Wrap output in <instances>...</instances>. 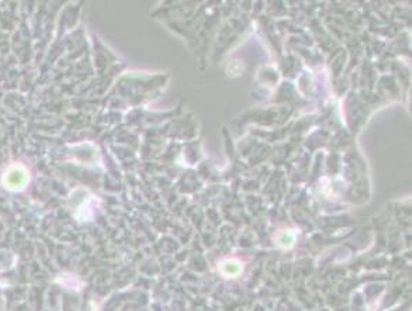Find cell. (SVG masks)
<instances>
[{
	"instance_id": "cell-1",
	"label": "cell",
	"mask_w": 412,
	"mask_h": 311,
	"mask_svg": "<svg viewBox=\"0 0 412 311\" xmlns=\"http://www.w3.org/2000/svg\"><path fill=\"white\" fill-rule=\"evenodd\" d=\"M220 272L227 278H235L242 272V265L238 260L228 259L220 263Z\"/></svg>"
},
{
	"instance_id": "cell-2",
	"label": "cell",
	"mask_w": 412,
	"mask_h": 311,
	"mask_svg": "<svg viewBox=\"0 0 412 311\" xmlns=\"http://www.w3.org/2000/svg\"><path fill=\"white\" fill-rule=\"evenodd\" d=\"M277 244L280 247L283 248H289L292 247L294 244V234L292 231H283V232H279V240H276Z\"/></svg>"
}]
</instances>
